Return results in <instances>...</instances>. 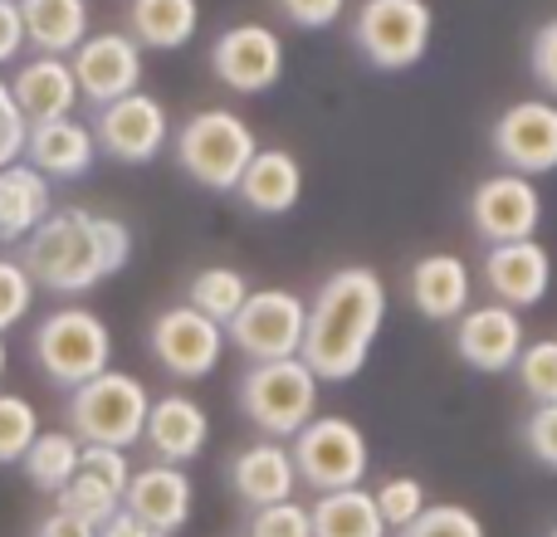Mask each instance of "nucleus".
Instances as JSON below:
<instances>
[{
    "instance_id": "1",
    "label": "nucleus",
    "mask_w": 557,
    "mask_h": 537,
    "mask_svg": "<svg viewBox=\"0 0 557 537\" xmlns=\"http://www.w3.org/2000/svg\"><path fill=\"white\" fill-rule=\"evenodd\" d=\"M382 323H386L382 274L367 264H343L318 284L313 303H308L298 357H304V366L318 376V382L343 386L367 366Z\"/></svg>"
},
{
    "instance_id": "2",
    "label": "nucleus",
    "mask_w": 557,
    "mask_h": 537,
    "mask_svg": "<svg viewBox=\"0 0 557 537\" xmlns=\"http://www.w3.org/2000/svg\"><path fill=\"white\" fill-rule=\"evenodd\" d=\"M25 274L35 278V288L49 294H88L94 284H103V250H98L94 211H49V221L25 240L20 254Z\"/></svg>"
},
{
    "instance_id": "3",
    "label": "nucleus",
    "mask_w": 557,
    "mask_h": 537,
    "mask_svg": "<svg viewBox=\"0 0 557 537\" xmlns=\"http://www.w3.org/2000/svg\"><path fill=\"white\" fill-rule=\"evenodd\" d=\"M176 166L206 191H235L245 166L260 152V137L250 133L240 113L231 108H201L176 127Z\"/></svg>"
},
{
    "instance_id": "4",
    "label": "nucleus",
    "mask_w": 557,
    "mask_h": 537,
    "mask_svg": "<svg viewBox=\"0 0 557 537\" xmlns=\"http://www.w3.org/2000/svg\"><path fill=\"white\" fill-rule=\"evenodd\" d=\"M152 396L133 372H98L94 382L69 391V435L78 445H108V450H127L143 440Z\"/></svg>"
},
{
    "instance_id": "5",
    "label": "nucleus",
    "mask_w": 557,
    "mask_h": 537,
    "mask_svg": "<svg viewBox=\"0 0 557 537\" xmlns=\"http://www.w3.org/2000/svg\"><path fill=\"white\" fill-rule=\"evenodd\" d=\"M318 376L304 366V357L284 362H250L240 376V411L264 440H294L318 415Z\"/></svg>"
},
{
    "instance_id": "6",
    "label": "nucleus",
    "mask_w": 557,
    "mask_h": 537,
    "mask_svg": "<svg viewBox=\"0 0 557 537\" xmlns=\"http://www.w3.org/2000/svg\"><path fill=\"white\" fill-rule=\"evenodd\" d=\"M29 352H35L39 372H45L49 382L74 391V386L94 382L98 372H108V362H113V333H108V323L94 308L69 303V308H54V313L39 317Z\"/></svg>"
},
{
    "instance_id": "7",
    "label": "nucleus",
    "mask_w": 557,
    "mask_h": 537,
    "mask_svg": "<svg viewBox=\"0 0 557 537\" xmlns=\"http://www.w3.org/2000/svg\"><path fill=\"white\" fill-rule=\"evenodd\" d=\"M288 460L304 489L313 494H337V489H362L372 450L357 421L347 415H313L304 430L288 440Z\"/></svg>"
},
{
    "instance_id": "8",
    "label": "nucleus",
    "mask_w": 557,
    "mask_h": 537,
    "mask_svg": "<svg viewBox=\"0 0 557 537\" xmlns=\"http://www.w3.org/2000/svg\"><path fill=\"white\" fill-rule=\"evenodd\" d=\"M435 15L425 0H362L352 20V45L372 68H416L431 49Z\"/></svg>"
},
{
    "instance_id": "9",
    "label": "nucleus",
    "mask_w": 557,
    "mask_h": 537,
    "mask_svg": "<svg viewBox=\"0 0 557 537\" xmlns=\"http://www.w3.org/2000/svg\"><path fill=\"white\" fill-rule=\"evenodd\" d=\"M304 323L308 303L294 288H250L245 308L225 323V342H235L245 362H284L304 347Z\"/></svg>"
},
{
    "instance_id": "10",
    "label": "nucleus",
    "mask_w": 557,
    "mask_h": 537,
    "mask_svg": "<svg viewBox=\"0 0 557 537\" xmlns=\"http://www.w3.org/2000/svg\"><path fill=\"white\" fill-rule=\"evenodd\" d=\"M490 152L513 176L557 172V103L553 98H523L509 103L490 127Z\"/></svg>"
},
{
    "instance_id": "11",
    "label": "nucleus",
    "mask_w": 557,
    "mask_h": 537,
    "mask_svg": "<svg viewBox=\"0 0 557 537\" xmlns=\"http://www.w3.org/2000/svg\"><path fill=\"white\" fill-rule=\"evenodd\" d=\"M147 347H152L157 366L172 372L176 382H201V376H211L225 357V327L211 323L206 313H196L191 303H176V308H162V313L152 317Z\"/></svg>"
},
{
    "instance_id": "12",
    "label": "nucleus",
    "mask_w": 557,
    "mask_h": 537,
    "mask_svg": "<svg viewBox=\"0 0 557 537\" xmlns=\"http://www.w3.org/2000/svg\"><path fill=\"white\" fill-rule=\"evenodd\" d=\"M94 142L103 157L127 166H147L162 157V147L172 142V117H166L162 98L152 93H127L117 103L98 108V123H94Z\"/></svg>"
},
{
    "instance_id": "13",
    "label": "nucleus",
    "mask_w": 557,
    "mask_h": 537,
    "mask_svg": "<svg viewBox=\"0 0 557 537\" xmlns=\"http://www.w3.org/2000/svg\"><path fill=\"white\" fill-rule=\"evenodd\" d=\"M470 225L484 245H513V240H533L543 225V196L529 176H484L470 191Z\"/></svg>"
},
{
    "instance_id": "14",
    "label": "nucleus",
    "mask_w": 557,
    "mask_h": 537,
    "mask_svg": "<svg viewBox=\"0 0 557 537\" xmlns=\"http://www.w3.org/2000/svg\"><path fill=\"white\" fill-rule=\"evenodd\" d=\"M69 68H74L78 98L108 108L143 88V45H137L133 35L103 29V35H88L84 45L69 54Z\"/></svg>"
},
{
    "instance_id": "15",
    "label": "nucleus",
    "mask_w": 557,
    "mask_h": 537,
    "mask_svg": "<svg viewBox=\"0 0 557 537\" xmlns=\"http://www.w3.org/2000/svg\"><path fill=\"white\" fill-rule=\"evenodd\" d=\"M211 74L231 93H270L284 78V39L270 25H231L211 45Z\"/></svg>"
},
{
    "instance_id": "16",
    "label": "nucleus",
    "mask_w": 557,
    "mask_h": 537,
    "mask_svg": "<svg viewBox=\"0 0 557 537\" xmlns=\"http://www.w3.org/2000/svg\"><path fill=\"white\" fill-rule=\"evenodd\" d=\"M523 352V317L504 303H480V308H465L455 317V357H460L470 372L484 376H499L513 372Z\"/></svg>"
},
{
    "instance_id": "17",
    "label": "nucleus",
    "mask_w": 557,
    "mask_h": 537,
    "mask_svg": "<svg viewBox=\"0 0 557 537\" xmlns=\"http://www.w3.org/2000/svg\"><path fill=\"white\" fill-rule=\"evenodd\" d=\"M123 509L133 513L137 523H147L152 533H166L176 537L191 523V509H196V489H191V474L182 464H147V470H133L127 479V494H123Z\"/></svg>"
},
{
    "instance_id": "18",
    "label": "nucleus",
    "mask_w": 557,
    "mask_h": 537,
    "mask_svg": "<svg viewBox=\"0 0 557 537\" xmlns=\"http://www.w3.org/2000/svg\"><path fill=\"white\" fill-rule=\"evenodd\" d=\"M484 284H490L494 303L513 308H539L553 288V254L539 240H513V245H490L484 250Z\"/></svg>"
},
{
    "instance_id": "19",
    "label": "nucleus",
    "mask_w": 557,
    "mask_h": 537,
    "mask_svg": "<svg viewBox=\"0 0 557 537\" xmlns=\"http://www.w3.org/2000/svg\"><path fill=\"white\" fill-rule=\"evenodd\" d=\"M5 84H10V98H15L20 117H25V127L54 123V117H74L78 84H74L69 59L35 54V59H25V64L5 78Z\"/></svg>"
},
{
    "instance_id": "20",
    "label": "nucleus",
    "mask_w": 557,
    "mask_h": 537,
    "mask_svg": "<svg viewBox=\"0 0 557 537\" xmlns=\"http://www.w3.org/2000/svg\"><path fill=\"white\" fill-rule=\"evenodd\" d=\"M143 440L162 464H191L196 454L206 450V440H211V415H206V405L191 401V396L166 391V396H157L152 411H147Z\"/></svg>"
},
{
    "instance_id": "21",
    "label": "nucleus",
    "mask_w": 557,
    "mask_h": 537,
    "mask_svg": "<svg viewBox=\"0 0 557 537\" xmlns=\"http://www.w3.org/2000/svg\"><path fill=\"white\" fill-rule=\"evenodd\" d=\"M25 162L39 176H59V182H78L94 172L98 162V142L94 127L78 117H54V123H35L25 133Z\"/></svg>"
},
{
    "instance_id": "22",
    "label": "nucleus",
    "mask_w": 557,
    "mask_h": 537,
    "mask_svg": "<svg viewBox=\"0 0 557 537\" xmlns=\"http://www.w3.org/2000/svg\"><path fill=\"white\" fill-rule=\"evenodd\" d=\"M406 294H411L416 313H421L425 323H455V317L470 308L474 274L460 254H421V260L411 264Z\"/></svg>"
},
{
    "instance_id": "23",
    "label": "nucleus",
    "mask_w": 557,
    "mask_h": 537,
    "mask_svg": "<svg viewBox=\"0 0 557 537\" xmlns=\"http://www.w3.org/2000/svg\"><path fill=\"white\" fill-rule=\"evenodd\" d=\"M231 489L240 494V503L250 509H270V503L294 499L298 489V474L294 460H288V445L278 440H260V445H245L240 454L231 460Z\"/></svg>"
},
{
    "instance_id": "24",
    "label": "nucleus",
    "mask_w": 557,
    "mask_h": 537,
    "mask_svg": "<svg viewBox=\"0 0 557 537\" xmlns=\"http://www.w3.org/2000/svg\"><path fill=\"white\" fill-rule=\"evenodd\" d=\"M235 196H240L255 215H288L298 205V196H304V166H298V157L284 152V147H260L255 162L245 166Z\"/></svg>"
},
{
    "instance_id": "25",
    "label": "nucleus",
    "mask_w": 557,
    "mask_h": 537,
    "mask_svg": "<svg viewBox=\"0 0 557 537\" xmlns=\"http://www.w3.org/2000/svg\"><path fill=\"white\" fill-rule=\"evenodd\" d=\"M54 211L49 176H39L29 162L0 166V245H20L39 230Z\"/></svg>"
},
{
    "instance_id": "26",
    "label": "nucleus",
    "mask_w": 557,
    "mask_h": 537,
    "mask_svg": "<svg viewBox=\"0 0 557 537\" xmlns=\"http://www.w3.org/2000/svg\"><path fill=\"white\" fill-rule=\"evenodd\" d=\"M20 20L35 54L64 59L88 39V0H20Z\"/></svg>"
},
{
    "instance_id": "27",
    "label": "nucleus",
    "mask_w": 557,
    "mask_h": 537,
    "mask_svg": "<svg viewBox=\"0 0 557 537\" xmlns=\"http://www.w3.org/2000/svg\"><path fill=\"white\" fill-rule=\"evenodd\" d=\"M196 25H201V5L196 0H133L127 5V29L143 49H182L191 45Z\"/></svg>"
},
{
    "instance_id": "28",
    "label": "nucleus",
    "mask_w": 557,
    "mask_h": 537,
    "mask_svg": "<svg viewBox=\"0 0 557 537\" xmlns=\"http://www.w3.org/2000/svg\"><path fill=\"white\" fill-rule=\"evenodd\" d=\"M313 537H386L392 528L376 513V499L367 489H337V494H318L313 509Z\"/></svg>"
},
{
    "instance_id": "29",
    "label": "nucleus",
    "mask_w": 557,
    "mask_h": 537,
    "mask_svg": "<svg viewBox=\"0 0 557 537\" xmlns=\"http://www.w3.org/2000/svg\"><path fill=\"white\" fill-rule=\"evenodd\" d=\"M78 460H84V445L69 430H39L20 464H25V479L35 484L39 494H59L78 474Z\"/></svg>"
},
{
    "instance_id": "30",
    "label": "nucleus",
    "mask_w": 557,
    "mask_h": 537,
    "mask_svg": "<svg viewBox=\"0 0 557 537\" xmlns=\"http://www.w3.org/2000/svg\"><path fill=\"white\" fill-rule=\"evenodd\" d=\"M245 298H250V278H245L240 268H231V264L201 268V274L191 278V288H186V303H191L196 313H206L211 323H221V327L240 313Z\"/></svg>"
},
{
    "instance_id": "31",
    "label": "nucleus",
    "mask_w": 557,
    "mask_h": 537,
    "mask_svg": "<svg viewBox=\"0 0 557 537\" xmlns=\"http://www.w3.org/2000/svg\"><path fill=\"white\" fill-rule=\"evenodd\" d=\"M54 509H64L69 519L88 523V528H103V523H113V513H123V494L108 489V484L94 479L88 470H78L74 479L54 494Z\"/></svg>"
},
{
    "instance_id": "32",
    "label": "nucleus",
    "mask_w": 557,
    "mask_h": 537,
    "mask_svg": "<svg viewBox=\"0 0 557 537\" xmlns=\"http://www.w3.org/2000/svg\"><path fill=\"white\" fill-rule=\"evenodd\" d=\"M513 372H519V386L533 405H557V337L523 342Z\"/></svg>"
},
{
    "instance_id": "33",
    "label": "nucleus",
    "mask_w": 557,
    "mask_h": 537,
    "mask_svg": "<svg viewBox=\"0 0 557 537\" xmlns=\"http://www.w3.org/2000/svg\"><path fill=\"white\" fill-rule=\"evenodd\" d=\"M39 435V415L25 396L0 391V464H20Z\"/></svg>"
},
{
    "instance_id": "34",
    "label": "nucleus",
    "mask_w": 557,
    "mask_h": 537,
    "mask_svg": "<svg viewBox=\"0 0 557 537\" xmlns=\"http://www.w3.org/2000/svg\"><path fill=\"white\" fill-rule=\"evenodd\" d=\"M372 499H376V513H382V523L392 533H401L406 523H416L425 513V503H431V499H425V484L411 479V474H396V479H386L382 489L372 494Z\"/></svg>"
},
{
    "instance_id": "35",
    "label": "nucleus",
    "mask_w": 557,
    "mask_h": 537,
    "mask_svg": "<svg viewBox=\"0 0 557 537\" xmlns=\"http://www.w3.org/2000/svg\"><path fill=\"white\" fill-rule=\"evenodd\" d=\"M396 537H484V523L465 503H425L416 523H406Z\"/></svg>"
},
{
    "instance_id": "36",
    "label": "nucleus",
    "mask_w": 557,
    "mask_h": 537,
    "mask_svg": "<svg viewBox=\"0 0 557 537\" xmlns=\"http://www.w3.org/2000/svg\"><path fill=\"white\" fill-rule=\"evenodd\" d=\"M29 308H35V278L20 260H0V337L25 323Z\"/></svg>"
},
{
    "instance_id": "37",
    "label": "nucleus",
    "mask_w": 557,
    "mask_h": 537,
    "mask_svg": "<svg viewBox=\"0 0 557 537\" xmlns=\"http://www.w3.org/2000/svg\"><path fill=\"white\" fill-rule=\"evenodd\" d=\"M250 537H313V519H308L304 503L284 499L250 513Z\"/></svg>"
},
{
    "instance_id": "38",
    "label": "nucleus",
    "mask_w": 557,
    "mask_h": 537,
    "mask_svg": "<svg viewBox=\"0 0 557 537\" xmlns=\"http://www.w3.org/2000/svg\"><path fill=\"white\" fill-rule=\"evenodd\" d=\"M523 445L543 470L557 474V405H533L529 421H523Z\"/></svg>"
},
{
    "instance_id": "39",
    "label": "nucleus",
    "mask_w": 557,
    "mask_h": 537,
    "mask_svg": "<svg viewBox=\"0 0 557 537\" xmlns=\"http://www.w3.org/2000/svg\"><path fill=\"white\" fill-rule=\"evenodd\" d=\"M94 230H98V250H103L108 278L123 274L127 260H133V230H127V221H117V215H94Z\"/></svg>"
},
{
    "instance_id": "40",
    "label": "nucleus",
    "mask_w": 557,
    "mask_h": 537,
    "mask_svg": "<svg viewBox=\"0 0 557 537\" xmlns=\"http://www.w3.org/2000/svg\"><path fill=\"white\" fill-rule=\"evenodd\" d=\"M78 470H88L94 479H103L108 489L127 494V479H133V464H127V450H108V445H84V460Z\"/></svg>"
},
{
    "instance_id": "41",
    "label": "nucleus",
    "mask_w": 557,
    "mask_h": 537,
    "mask_svg": "<svg viewBox=\"0 0 557 537\" xmlns=\"http://www.w3.org/2000/svg\"><path fill=\"white\" fill-rule=\"evenodd\" d=\"M529 68H533L543 93L557 103V20L539 25V35H533V45H529Z\"/></svg>"
},
{
    "instance_id": "42",
    "label": "nucleus",
    "mask_w": 557,
    "mask_h": 537,
    "mask_svg": "<svg viewBox=\"0 0 557 537\" xmlns=\"http://www.w3.org/2000/svg\"><path fill=\"white\" fill-rule=\"evenodd\" d=\"M25 117H20V108H15V98H10V84L0 78V166H10V162H20L25 157Z\"/></svg>"
},
{
    "instance_id": "43",
    "label": "nucleus",
    "mask_w": 557,
    "mask_h": 537,
    "mask_svg": "<svg viewBox=\"0 0 557 537\" xmlns=\"http://www.w3.org/2000/svg\"><path fill=\"white\" fill-rule=\"evenodd\" d=\"M274 5L284 10L288 25H298V29H327L347 10V0H274Z\"/></svg>"
},
{
    "instance_id": "44",
    "label": "nucleus",
    "mask_w": 557,
    "mask_h": 537,
    "mask_svg": "<svg viewBox=\"0 0 557 537\" xmlns=\"http://www.w3.org/2000/svg\"><path fill=\"white\" fill-rule=\"evenodd\" d=\"M25 49V20H20V0H0V64H15Z\"/></svg>"
},
{
    "instance_id": "45",
    "label": "nucleus",
    "mask_w": 557,
    "mask_h": 537,
    "mask_svg": "<svg viewBox=\"0 0 557 537\" xmlns=\"http://www.w3.org/2000/svg\"><path fill=\"white\" fill-rule=\"evenodd\" d=\"M35 537H98V528H88V523L69 519L64 509H54V513H45V519H39Z\"/></svg>"
},
{
    "instance_id": "46",
    "label": "nucleus",
    "mask_w": 557,
    "mask_h": 537,
    "mask_svg": "<svg viewBox=\"0 0 557 537\" xmlns=\"http://www.w3.org/2000/svg\"><path fill=\"white\" fill-rule=\"evenodd\" d=\"M98 537H152V528H147V523H137L133 513H113V523H103V528H98Z\"/></svg>"
},
{
    "instance_id": "47",
    "label": "nucleus",
    "mask_w": 557,
    "mask_h": 537,
    "mask_svg": "<svg viewBox=\"0 0 557 537\" xmlns=\"http://www.w3.org/2000/svg\"><path fill=\"white\" fill-rule=\"evenodd\" d=\"M5 362H10V352H5V337H0V376H5Z\"/></svg>"
},
{
    "instance_id": "48",
    "label": "nucleus",
    "mask_w": 557,
    "mask_h": 537,
    "mask_svg": "<svg viewBox=\"0 0 557 537\" xmlns=\"http://www.w3.org/2000/svg\"><path fill=\"white\" fill-rule=\"evenodd\" d=\"M152 537H166V533H152Z\"/></svg>"
},
{
    "instance_id": "49",
    "label": "nucleus",
    "mask_w": 557,
    "mask_h": 537,
    "mask_svg": "<svg viewBox=\"0 0 557 537\" xmlns=\"http://www.w3.org/2000/svg\"><path fill=\"white\" fill-rule=\"evenodd\" d=\"M548 537H557V528H553V533H548Z\"/></svg>"
}]
</instances>
